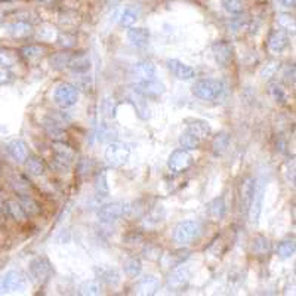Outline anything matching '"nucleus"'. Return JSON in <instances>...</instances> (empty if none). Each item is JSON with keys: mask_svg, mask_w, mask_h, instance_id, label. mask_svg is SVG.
<instances>
[{"mask_svg": "<svg viewBox=\"0 0 296 296\" xmlns=\"http://www.w3.org/2000/svg\"><path fill=\"white\" fill-rule=\"evenodd\" d=\"M210 132H212V129H210L209 123H206L203 120H196L191 124H188L187 129L181 134L179 144L182 148L196 150L203 145V142L207 139Z\"/></svg>", "mask_w": 296, "mask_h": 296, "instance_id": "obj_1", "label": "nucleus"}, {"mask_svg": "<svg viewBox=\"0 0 296 296\" xmlns=\"http://www.w3.org/2000/svg\"><path fill=\"white\" fill-rule=\"evenodd\" d=\"M224 91V83L215 79H201L193 86V94L203 101H217L222 97Z\"/></svg>", "mask_w": 296, "mask_h": 296, "instance_id": "obj_2", "label": "nucleus"}, {"mask_svg": "<svg viewBox=\"0 0 296 296\" xmlns=\"http://www.w3.org/2000/svg\"><path fill=\"white\" fill-rule=\"evenodd\" d=\"M68 121H70L68 116L54 113V114H49L43 118L41 126L46 131V134L49 135V138H52L55 142H65L67 134L64 131V124Z\"/></svg>", "mask_w": 296, "mask_h": 296, "instance_id": "obj_3", "label": "nucleus"}, {"mask_svg": "<svg viewBox=\"0 0 296 296\" xmlns=\"http://www.w3.org/2000/svg\"><path fill=\"white\" fill-rule=\"evenodd\" d=\"M201 233V227L196 221H182L179 222L174 233V240L179 246H188L197 240Z\"/></svg>", "mask_w": 296, "mask_h": 296, "instance_id": "obj_4", "label": "nucleus"}, {"mask_svg": "<svg viewBox=\"0 0 296 296\" xmlns=\"http://www.w3.org/2000/svg\"><path fill=\"white\" fill-rule=\"evenodd\" d=\"M264 196H265V181L255 179L253 193H252L250 204L247 209V215H249V219L253 225H258V222H259V217H261L262 206H264Z\"/></svg>", "mask_w": 296, "mask_h": 296, "instance_id": "obj_5", "label": "nucleus"}, {"mask_svg": "<svg viewBox=\"0 0 296 296\" xmlns=\"http://www.w3.org/2000/svg\"><path fill=\"white\" fill-rule=\"evenodd\" d=\"M194 164V156L187 150V148H179L175 150L167 160V167L172 174L179 175L188 171Z\"/></svg>", "mask_w": 296, "mask_h": 296, "instance_id": "obj_6", "label": "nucleus"}, {"mask_svg": "<svg viewBox=\"0 0 296 296\" xmlns=\"http://www.w3.org/2000/svg\"><path fill=\"white\" fill-rule=\"evenodd\" d=\"M54 101L61 108H70L79 101V89L71 83H61L54 92Z\"/></svg>", "mask_w": 296, "mask_h": 296, "instance_id": "obj_7", "label": "nucleus"}, {"mask_svg": "<svg viewBox=\"0 0 296 296\" xmlns=\"http://www.w3.org/2000/svg\"><path fill=\"white\" fill-rule=\"evenodd\" d=\"M28 271H30V277L33 278V281L43 284L52 277L54 267H52V264L48 258L40 257L36 258L34 261H31V264L28 267Z\"/></svg>", "mask_w": 296, "mask_h": 296, "instance_id": "obj_8", "label": "nucleus"}, {"mask_svg": "<svg viewBox=\"0 0 296 296\" xmlns=\"http://www.w3.org/2000/svg\"><path fill=\"white\" fill-rule=\"evenodd\" d=\"M131 156V148L128 144L123 142H110L107 150H105V158L113 167L123 166Z\"/></svg>", "mask_w": 296, "mask_h": 296, "instance_id": "obj_9", "label": "nucleus"}, {"mask_svg": "<svg viewBox=\"0 0 296 296\" xmlns=\"http://www.w3.org/2000/svg\"><path fill=\"white\" fill-rule=\"evenodd\" d=\"M27 287V280L20 271H9L0 277V295L22 292Z\"/></svg>", "mask_w": 296, "mask_h": 296, "instance_id": "obj_10", "label": "nucleus"}, {"mask_svg": "<svg viewBox=\"0 0 296 296\" xmlns=\"http://www.w3.org/2000/svg\"><path fill=\"white\" fill-rule=\"evenodd\" d=\"M129 204L126 203H120V201H114V203H108L104 204L98 210V219L102 224H111L114 221H117L120 218L129 214Z\"/></svg>", "mask_w": 296, "mask_h": 296, "instance_id": "obj_11", "label": "nucleus"}, {"mask_svg": "<svg viewBox=\"0 0 296 296\" xmlns=\"http://www.w3.org/2000/svg\"><path fill=\"white\" fill-rule=\"evenodd\" d=\"M190 278H191V270L188 267H185V265L178 267L171 273V276L167 277L166 289L169 292H182L188 286Z\"/></svg>", "mask_w": 296, "mask_h": 296, "instance_id": "obj_12", "label": "nucleus"}, {"mask_svg": "<svg viewBox=\"0 0 296 296\" xmlns=\"http://www.w3.org/2000/svg\"><path fill=\"white\" fill-rule=\"evenodd\" d=\"M131 77L135 83H141V81H147V80L157 79V70L156 65L151 61H139L137 64L132 65L131 68Z\"/></svg>", "mask_w": 296, "mask_h": 296, "instance_id": "obj_13", "label": "nucleus"}, {"mask_svg": "<svg viewBox=\"0 0 296 296\" xmlns=\"http://www.w3.org/2000/svg\"><path fill=\"white\" fill-rule=\"evenodd\" d=\"M212 52L221 67H228L234 58V48L227 40H218L212 45Z\"/></svg>", "mask_w": 296, "mask_h": 296, "instance_id": "obj_14", "label": "nucleus"}, {"mask_svg": "<svg viewBox=\"0 0 296 296\" xmlns=\"http://www.w3.org/2000/svg\"><path fill=\"white\" fill-rule=\"evenodd\" d=\"M135 92L148 99H157L164 94V84L157 79L135 83Z\"/></svg>", "mask_w": 296, "mask_h": 296, "instance_id": "obj_15", "label": "nucleus"}, {"mask_svg": "<svg viewBox=\"0 0 296 296\" xmlns=\"http://www.w3.org/2000/svg\"><path fill=\"white\" fill-rule=\"evenodd\" d=\"M289 46V34L286 30L278 28V30H273L270 33L268 37V51L273 55H280L283 54V51Z\"/></svg>", "mask_w": 296, "mask_h": 296, "instance_id": "obj_16", "label": "nucleus"}, {"mask_svg": "<svg viewBox=\"0 0 296 296\" xmlns=\"http://www.w3.org/2000/svg\"><path fill=\"white\" fill-rule=\"evenodd\" d=\"M166 67L179 80H191L196 77V70L179 59H167Z\"/></svg>", "mask_w": 296, "mask_h": 296, "instance_id": "obj_17", "label": "nucleus"}, {"mask_svg": "<svg viewBox=\"0 0 296 296\" xmlns=\"http://www.w3.org/2000/svg\"><path fill=\"white\" fill-rule=\"evenodd\" d=\"M74 153L73 150L65 145L64 142H55V148H54V163L57 167L65 169L73 163Z\"/></svg>", "mask_w": 296, "mask_h": 296, "instance_id": "obj_18", "label": "nucleus"}, {"mask_svg": "<svg viewBox=\"0 0 296 296\" xmlns=\"http://www.w3.org/2000/svg\"><path fill=\"white\" fill-rule=\"evenodd\" d=\"M158 286H160V283H158L157 277L145 276V277H142L138 283H137V286H135V292H137L138 295L151 296L157 292Z\"/></svg>", "mask_w": 296, "mask_h": 296, "instance_id": "obj_19", "label": "nucleus"}, {"mask_svg": "<svg viewBox=\"0 0 296 296\" xmlns=\"http://www.w3.org/2000/svg\"><path fill=\"white\" fill-rule=\"evenodd\" d=\"M253 185H255V179L253 178H246V179H243L241 187H240V206H241V212H244V214H247V209H249V204H250Z\"/></svg>", "mask_w": 296, "mask_h": 296, "instance_id": "obj_20", "label": "nucleus"}, {"mask_svg": "<svg viewBox=\"0 0 296 296\" xmlns=\"http://www.w3.org/2000/svg\"><path fill=\"white\" fill-rule=\"evenodd\" d=\"M8 151H9V154L12 156V158L17 163H24L28 158V148H27V145L22 141H20V139L11 141L8 144Z\"/></svg>", "mask_w": 296, "mask_h": 296, "instance_id": "obj_21", "label": "nucleus"}, {"mask_svg": "<svg viewBox=\"0 0 296 296\" xmlns=\"http://www.w3.org/2000/svg\"><path fill=\"white\" fill-rule=\"evenodd\" d=\"M128 39H129L132 46H135V48H144L148 43V40H150V30H147L144 27L131 28L128 31Z\"/></svg>", "mask_w": 296, "mask_h": 296, "instance_id": "obj_22", "label": "nucleus"}, {"mask_svg": "<svg viewBox=\"0 0 296 296\" xmlns=\"http://www.w3.org/2000/svg\"><path fill=\"white\" fill-rule=\"evenodd\" d=\"M95 274L99 278V281H104V283H107L110 286H116L120 281V274H118L117 270L113 268V267H107V265L97 267L95 268Z\"/></svg>", "mask_w": 296, "mask_h": 296, "instance_id": "obj_23", "label": "nucleus"}, {"mask_svg": "<svg viewBox=\"0 0 296 296\" xmlns=\"http://www.w3.org/2000/svg\"><path fill=\"white\" fill-rule=\"evenodd\" d=\"M68 68L71 71H74V73H79V74L86 73L91 68V59H89L88 55H83V54H80V55H71L70 62H68Z\"/></svg>", "mask_w": 296, "mask_h": 296, "instance_id": "obj_24", "label": "nucleus"}, {"mask_svg": "<svg viewBox=\"0 0 296 296\" xmlns=\"http://www.w3.org/2000/svg\"><path fill=\"white\" fill-rule=\"evenodd\" d=\"M8 31H9V34L14 36L15 39H24V37H28V36L33 33V27H31L28 22L18 21V22L9 24V25H8Z\"/></svg>", "mask_w": 296, "mask_h": 296, "instance_id": "obj_25", "label": "nucleus"}, {"mask_svg": "<svg viewBox=\"0 0 296 296\" xmlns=\"http://www.w3.org/2000/svg\"><path fill=\"white\" fill-rule=\"evenodd\" d=\"M18 203L27 217H34L40 214V204L28 194H18Z\"/></svg>", "mask_w": 296, "mask_h": 296, "instance_id": "obj_26", "label": "nucleus"}, {"mask_svg": "<svg viewBox=\"0 0 296 296\" xmlns=\"http://www.w3.org/2000/svg\"><path fill=\"white\" fill-rule=\"evenodd\" d=\"M45 55V48L37 46V45H30V46H24L20 51V57L27 62H36Z\"/></svg>", "mask_w": 296, "mask_h": 296, "instance_id": "obj_27", "label": "nucleus"}, {"mask_svg": "<svg viewBox=\"0 0 296 296\" xmlns=\"http://www.w3.org/2000/svg\"><path fill=\"white\" fill-rule=\"evenodd\" d=\"M207 212L214 221H221L225 217L227 212V206H225V200L224 197L214 198L209 204H207Z\"/></svg>", "mask_w": 296, "mask_h": 296, "instance_id": "obj_28", "label": "nucleus"}, {"mask_svg": "<svg viewBox=\"0 0 296 296\" xmlns=\"http://www.w3.org/2000/svg\"><path fill=\"white\" fill-rule=\"evenodd\" d=\"M230 147V135L227 132H221L212 141V150L215 156H222Z\"/></svg>", "mask_w": 296, "mask_h": 296, "instance_id": "obj_29", "label": "nucleus"}, {"mask_svg": "<svg viewBox=\"0 0 296 296\" xmlns=\"http://www.w3.org/2000/svg\"><path fill=\"white\" fill-rule=\"evenodd\" d=\"M139 15H141V11L138 8L128 6L120 15V25L121 27H132L139 20Z\"/></svg>", "mask_w": 296, "mask_h": 296, "instance_id": "obj_30", "label": "nucleus"}, {"mask_svg": "<svg viewBox=\"0 0 296 296\" xmlns=\"http://www.w3.org/2000/svg\"><path fill=\"white\" fill-rule=\"evenodd\" d=\"M25 161H27V164H25L27 172H28L31 177H41V175L45 174L46 166H45V161H43L40 157L31 156V157L27 158Z\"/></svg>", "mask_w": 296, "mask_h": 296, "instance_id": "obj_31", "label": "nucleus"}, {"mask_svg": "<svg viewBox=\"0 0 296 296\" xmlns=\"http://www.w3.org/2000/svg\"><path fill=\"white\" fill-rule=\"evenodd\" d=\"M271 250V241L268 238L262 236L255 237L252 240V252L258 255V257H264V255H268Z\"/></svg>", "mask_w": 296, "mask_h": 296, "instance_id": "obj_32", "label": "nucleus"}, {"mask_svg": "<svg viewBox=\"0 0 296 296\" xmlns=\"http://www.w3.org/2000/svg\"><path fill=\"white\" fill-rule=\"evenodd\" d=\"M80 295L97 296L102 293V284L98 280H88L80 286Z\"/></svg>", "mask_w": 296, "mask_h": 296, "instance_id": "obj_33", "label": "nucleus"}, {"mask_svg": "<svg viewBox=\"0 0 296 296\" xmlns=\"http://www.w3.org/2000/svg\"><path fill=\"white\" fill-rule=\"evenodd\" d=\"M296 244L295 240H283L277 246V255L281 259H289L295 255Z\"/></svg>", "mask_w": 296, "mask_h": 296, "instance_id": "obj_34", "label": "nucleus"}, {"mask_svg": "<svg viewBox=\"0 0 296 296\" xmlns=\"http://www.w3.org/2000/svg\"><path fill=\"white\" fill-rule=\"evenodd\" d=\"M123 268H124V273L128 276L131 277V278H135L142 271V262H141V259H138V258H129V259H126Z\"/></svg>", "mask_w": 296, "mask_h": 296, "instance_id": "obj_35", "label": "nucleus"}, {"mask_svg": "<svg viewBox=\"0 0 296 296\" xmlns=\"http://www.w3.org/2000/svg\"><path fill=\"white\" fill-rule=\"evenodd\" d=\"M188 250H177V252H172V253H169V255H164L163 258V262H164V265L166 267H177L179 265L181 262H184L187 258H188Z\"/></svg>", "mask_w": 296, "mask_h": 296, "instance_id": "obj_36", "label": "nucleus"}, {"mask_svg": "<svg viewBox=\"0 0 296 296\" xmlns=\"http://www.w3.org/2000/svg\"><path fill=\"white\" fill-rule=\"evenodd\" d=\"M95 190H97V194H98L99 197H107L108 196L110 188H108V184H107V174H105V171H101L97 175Z\"/></svg>", "mask_w": 296, "mask_h": 296, "instance_id": "obj_37", "label": "nucleus"}, {"mask_svg": "<svg viewBox=\"0 0 296 296\" xmlns=\"http://www.w3.org/2000/svg\"><path fill=\"white\" fill-rule=\"evenodd\" d=\"M6 210H8V214L11 215V217L14 218L15 221H25V212L22 210V207H21V204L18 201H14V200H9L8 203H6Z\"/></svg>", "mask_w": 296, "mask_h": 296, "instance_id": "obj_38", "label": "nucleus"}, {"mask_svg": "<svg viewBox=\"0 0 296 296\" xmlns=\"http://www.w3.org/2000/svg\"><path fill=\"white\" fill-rule=\"evenodd\" d=\"M221 3H222V8L231 15H240L244 11L241 0H221Z\"/></svg>", "mask_w": 296, "mask_h": 296, "instance_id": "obj_39", "label": "nucleus"}, {"mask_svg": "<svg viewBox=\"0 0 296 296\" xmlns=\"http://www.w3.org/2000/svg\"><path fill=\"white\" fill-rule=\"evenodd\" d=\"M270 94H271V97H273V99L276 101L277 104H286V101H287V94H286V91H284V88H283L281 84L273 83V84L270 86Z\"/></svg>", "mask_w": 296, "mask_h": 296, "instance_id": "obj_40", "label": "nucleus"}, {"mask_svg": "<svg viewBox=\"0 0 296 296\" xmlns=\"http://www.w3.org/2000/svg\"><path fill=\"white\" fill-rule=\"evenodd\" d=\"M277 22L280 25V28L286 30V31H295V18L290 14H280L277 17Z\"/></svg>", "mask_w": 296, "mask_h": 296, "instance_id": "obj_41", "label": "nucleus"}, {"mask_svg": "<svg viewBox=\"0 0 296 296\" xmlns=\"http://www.w3.org/2000/svg\"><path fill=\"white\" fill-rule=\"evenodd\" d=\"M70 58H71V55H70V54H57L55 57H52V58H51V64H52V67H54V68L61 70V68L68 67Z\"/></svg>", "mask_w": 296, "mask_h": 296, "instance_id": "obj_42", "label": "nucleus"}, {"mask_svg": "<svg viewBox=\"0 0 296 296\" xmlns=\"http://www.w3.org/2000/svg\"><path fill=\"white\" fill-rule=\"evenodd\" d=\"M278 67H280V64H278L277 61H271V62L265 64V67L261 70L262 79H271V77H274V74L277 73Z\"/></svg>", "mask_w": 296, "mask_h": 296, "instance_id": "obj_43", "label": "nucleus"}, {"mask_svg": "<svg viewBox=\"0 0 296 296\" xmlns=\"http://www.w3.org/2000/svg\"><path fill=\"white\" fill-rule=\"evenodd\" d=\"M17 61V57L9 51H0V65L2 67H11Z\"/></svg>", "mask_w": 296, "mask_h": 296, "instance_id": "obj_44", "label": "nucleus"}, {"mask_svg": "<svg viewBox=\"0 0 296 296\" xmlns=\"http://www.w3.org/2000/svg\"><path fill=\"white\" fill-rule=\"evenodd\" d=\"M55 36H57V31H55V28H52L51 25H43V27H41V30L39 31L40 39L46 40V41L54 40Z\"/></svg>", "mask_w": 296, "mask_h": 296, "instance_id": "obj_45", "label": "nucleus"}, {"mask_svg": "<svg viewBox=\"0 0 296 296\" xmlns=\"http://www.w3.org/2000/svg\"><path fill=\"white\" fill-rule=\"evenodd\" d=\"M144 253H145V258L147 259H160V249L158 247H156V246H148L145 250H144Z\"/></svg>", "mask_w": 296, "mask_h": 296, "instance_id": "obj_46", "label": "nucleus"}, {"mask_svg": "<svg viewBox=\"0 0 296 296\" xmlns=\"http://www.w3.org/2000/svg\"><path fill=\"white\" fill-rule=\"evenodd\" d=\"M74 41H76V37L74 36H70V34H62L59 37V45L64 46V48H71L74 46Z\"/></svg>", "mask_w": 296, "mask_h": 296, "instance_id": "obj_47", "label": "nucleus"}, {"mask_svg": "<svg viewBox=\"0 0 296 296\" xmlns=\"http://www.w3.org/2000/svg\"><path fill=\"white\" fill-rule=\"evenodd\" d=\"M286 80H287V83H292V84H295V67L292 65V67H287V70H286Z\"/></svg>", "mask_w": 296, "mask_h": 296, "instance_id": "obj_48", "label": "nucleus"}, {"mask_svg": "<svg viewBox=\"0 0 296 296\" xmlns=\"http://www.w3.org/2000/svg\"><path fill=\"white\" fill-rule=\"evenodd\" d=\"M11 79H12V74L6 68H0V84L8 83Z\"/></svg>", "mask_w": 296, "mask_h": 296, "instance_id": "obj_49", "label": "nucleus"}, {"mask_svg": "<svg viewBox=\"0 0 296 296\" xmlns=\"http://www.w3.org/2000/svg\"><path fill=\"white\" fill-rule=\"evenodd\" d=\"M278 2H280V5H281L283 8H286V9H293L296 3V0H278Z\"/></svg>", "mask_w": 296, "mask_h": 296, "instance_id": "obj_50", "label": "nucleus"}, {"mask_svg": "<svg viewBox=\"0 0 296 296\" xmlns=\"http://www.w3.org/2000/svg\"><path fill=\"white\" fill-rule=\"evenodd\" d=\"M36 2H37V3H41L43 6H49V8H51V6H54L55 3H58L59 0H36Z\"/></svg>", "mask_w": 296, "mask_h": 296, "instance_id": "obj_51", "label": "nucleus"}, {"mask_svg": "<svg viewBox=\"0 0 296 296\" xmlns=\"http://www.w3.org/2000/svg\"><path fill=\"white\" fill-rule=\"evenodd\" d=\"M0 172H2V167H0Z\"/></svg>", "mask_w": 296, "mask_h": 296, "instance_id": "obj_52", "label": "nucleus"}, {"mask_svg": "<svg viewBox=\"0 0 296 296\" xmlns=\"http://www.w3.org/2000/svg\"><path fill=\"white\" fill-rule=\"evenodd\" d=\"M0 191H2V188H0Z\"/></svg>", "mask_w": 296, "mask_h": 296, "instance_id": "obj_53", "label": "nucleus"}]
</instances>
